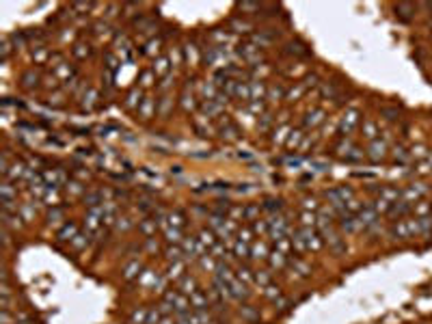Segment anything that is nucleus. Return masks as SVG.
Wrapping results in <instances>:
<instances>
[{
    "label": "nucleus",
    "mask_w": 432,
    "mask_h": 324,
    "mask_svg": "<svg viewBox=\"0 0 432 324\" xmlns=\"http://www.w3.org/2000/svg\"><path fill=\"white\" fill-rule=\"evenodd\" d=\"M37 80H39V76L35 74V71H26V74L22 76L24 87H32V84H37Z\"/></svg>",
    "instance_id": "35"
},
{
    "label": "nucleus",
    "mask_w": 432,
    "mask_h": 324,
    "mask_svg": "<svg viewBox=\"0 0 432 324\" xmlns=\"http://www.w3.org/2000/svg\"><path fill=\"white\" fill-rule=\"evenodd\" d=\"M287 231H290V223H287V218L281 216V214H272L270 220H268V236H270L274 242H279L281 238H285Z\"/></svg>",
    "instance_id": "3"
},
{
    "label": "nucleus",
    "mask_w": 432,
    "mask_h": 324,
    "mask_svg": "<svg viewBox=\"0 0 432 324\" xmlns=\"http://www.w3.org/2000/svg\"><path fill=\"white\" fill-rule=\"evenodd\" d=\"M268 255H270V251H268V246H266L264 240L251 244V257L253 259H268Z\"/></svg>",
    "instance_id": "14"
},
{
    "label": "nucleus",
    "mask_w": 432,
    "mask_h": 324,
    "mask_svg": "<svg viewBox=\"0 0 432 324\" xmlns=\"http://www.w3.org/2000/svg\"><path fill=\"white\" fill-rule=\"evenodd\" d=\"M368 152H370V158L374 162H378V160H383L385 156H387V145H385L383 141H372Z\"/></svg>",
    "instance_id": "9"
},
{
    "label": "nucleus",
    "mask_w": 432,
    "mask_h": 324,
    "mask_svg": "<svg viewBox=\"0 0 432 324\" xmlns=\"http://www.w3.org/2000/svg\"><path fill=\"white\" fill-rule=\"evenodd\" d=\"M270 279L272 277H270V272L268 270H259L257 275H255V283H259L261 288H268V285H270Z\"/></svg>",
    "instance_id": "30"
},
{
    "label": "nucleus",
    "mask_w": 432,
    "mask_h": 324,
    "mask_svg": "<svg viewBox=\"0 0 432 324\" xmlns=\"http://www.w3.org/2000/svg\"><path fill=\"white\" fill-rule=\"evenodd\" d=\"M149 272H152V270H145V275L139 277V283L145 285V288H147V285H156V283H158V277H152Z\"/></svg>",
    "instance_id": "34"
},
{
    "label": "nucleus",
    "mask_w": 432,
    "mask_h": 324,
    "mask_svg": "<svg viewBox=\"0 0 432 324\" xmlns=\"http://www.w3.org/2000/svg\"><path fill=\"white\" fill-rule=\"evenodd\" d=\"M74 54H76V58H84V56L91 54V50H89V45H84V43H76L74 45Z\"/></svg>",
    "instance_id": "33"
},
{
    "label": "nucleus",
    "mask_w": 432,
    "mask_h": 324,
    "mask_svg": "<svg viewBox=\"0 0 432 324\" xmlns=\"http://www.w3.org/2000/svg\"><path fill=\"white\" fill-rule=\"evenodd\" d=\"M242 314H244L248 320H255V318H257V314H255L253 309H248V305H246V307H242Z\"/></svg>",
    "instance_id": "42"
},
{
    "label": "nucleus",
    "mask_w": 432,
    "mask_h": 324,
    "mask_svg": "<svg viewBox=\"0 0 432 324\" xmlns=\"http://www.w3.org/2000/svg\"><path fill=\"white\" fill-rule=\"evenodd\" d=\"M235 277H238L242 283H246V285H253V283H255L253 270L246 268V266H238V268H235Z\"/></svg>",
    "instance_id": "20"
},
{
    "label": "nucleus",
    "mask_w": 432,
    "mask_h": 324,
    "mask_svg": "<svg viewBox=\"0 0 432 324\" xmlns=\"http://www.w3.org/2000/svg\"><path fill=\"white\" fill-rule=\"evenodd\" d=\"M178 290H180L184 296L191 298V294H195V292L199 290V288H197V279H195V277H182Z\"/></svg>",
    "instance_id": "10"
},
{
    "label": "nucleus",
    "mask_w": 432,
    "mask_h": 324,
    "mask_svg": "<svg viewBox=\"0 0 432 324\" xmlns=\"http://www.w3.org/2000/svg\"><path fill=\"white\" fill-rule=\"evenodd\" d=\"M413 212L417 218H426V216H432V205L428 203V201H417V203L413 205Z\"/></svg>",
    "instance_id": "23"
},
{
    "label": "nucleus",
    "mask_w": 432,
    "mask_h": 324,
    "mask_svg": "<svg viewBox=\"0 0 432 324\" xmlns=\"http://www.w3.org/2000/svg\"><path fill=\"white\" fill-rule=\"evenodd\" d=\"M324 121V110H311V113H307V117H305V126L307 128H316V126H320V123Z\"/></svg>",
    "instance_id": "18"
},
{
    "label": "nucleus",
    "mask_w": 432,
    "mask_h": 324,
    "mask_svg": "<svg viewBox=\"0 0 432 324\" xmlns=\"http://www.w3.org/2000/svg\"><path fill=\"white\" fill-rule=\"evenodd\" d=\"M257 212H259V205H251V207H246V210H244V216L255 220V214H257Z\"/></svg>",
    "instance_id": "40"
},
{
    "label": "nucleus",
    "mask_w": 432,
    "mask_h": 324,
    "mask_svg": "<svg viewBox=\"0 0 432 324\" xmlns=\"http://www.w3.org/2000/svg\"><path fill=\"white\" fill-rule=\"evenodd\" d=\"M268 262H270V268H285L287 266V255L281 251H270V255H268Z\"/></svg>",
    "instance_id": "13"
},
{
    "label": "nucleus",
    "mask_w": 432,
    "mask_h": 324,
    "mask_svg": "<svg viewBox=\"0 0 432 324\" xmlns=\"http://www.w3.org/2000/svg\"><path fill=\"white\" fill-rule=\"evenodd\" d=\"M424 194H426V186H424V184H413V186H409L407 190L402 192V197L407 199V203H411V201H415V203H417V201H422Z\"/></svg>",
    "instance_id": "6"
},
{
    "label": "nucleus",
    "mask_w": 432,
    "mask_h": 324,
    "mask_svg": "<svg viewBox=\"0 0 432 324\" xmlns=\"http://www.w3.org/2000/svg\"><path fill=\"white\" fill-rule=\"evenodd\" d=\"M191 307L195 311H201V309H210V296H208V292L204 290H197L195 294H191Z\"/></svg>",
    "instance_id": "5"
},
{
    "label": "nucleus",
    "mask_w": 432,
    "mask_h": 324,
    "mask_svg": "<svg viewBox=\"0 0 432 324\" xmlns=\"http://www.w3.org/2000/svg\"><path fill=\"white\" fill-rule=\"evenodd\" d=\"M158 324H178V322H175L171 316H165V318H162V320H160Z\"/></svg>",
    "instance_id": "45"
},
{
    "label": "nucleus",
    "mask_w": 432,
    "mask_h": 324,
    "mask_svg": "<svg viewBox=\"0 0 432 324\" xmlns=\"http://www.w3.org/2000/svg\"><path fill=\"white\" fill-rule=\"evenodd\" d=\"M143 104V91L139 89V87H134L132 91L128 93V97H126V108L128 110H139V106Z\"/></svg>",
    "instance_id": "12"
},
{
    "label": "nucleus",
    "mask_w": 432,
    "mask_h": 324,
    "mask_svg": "<svg viewBox=\"0 0 432 324\" xmlns=\"http://www.w3.org/2000/svg\"><path fill=\"white\" fill-rule=\"evenodd\" d=\"M76 236H78V229H76L74 223H65L61 229H58V238H61V240H69V242H71Z\"/></svg>",
    "instance_id": "24"
},
{
    "label": "nucleus",
    "mask_w": 432,
    "mask_h": 324,
    "mask_svg": "<svg viewBox=\"0 0 432 324\" xmlns=\"http://www.w3.org/2000/svg\"><path fill=\"white\" fill-rule=\"evenodd\" d=\"M147 318H149V309L143 307V309H139V311H134L130 320H132L134 324H136V322H139V324H147Z\"/></svg>",
    "instance_id": "28"
},
{
    "label": "nucleus",
    "mask_w": 432,
    "mask_h": 324,
    "mask_svg": "<svg viewBox=\"0 0 432 324\" xmlns=\"http://www.w3.org/2000/svg\"><path fill=\"white\" fill-rule=\"evenodd\" d=\"M9 56V39H4L2 41V58Z\"/></svg>",
    "instance_id": "43"
},
{
    "label": "nucleus",
    "mask_w": 432,
    "mask_h": 324,
    "mask_svg": "<svg viewBox=\"0 0 432 324\" xmlns=\"http://www.w3.org/2000/svg\"><path fill=\"white\" fill-rule=\"evenodd\" d=\"M184 266H186V264L182 262V259L173 262V264L167 268V279H178V281H180V279L184 277V275H182V272H184Z\"/></svg>",
    "instance_id": "22"
},
{
    "label": "nucleus",
    "mask_w": 432,
    "mask_h": 324,
    "mask_svg": "<svg viewBox=\"0 0 432 324\" xmlns=\"http://www.w3.org/2000/svg\"><path fill=\"white\" fill-rule=\"evenodd\" d=\"M160 225H162V231H165V236H167L169 242H180V240H182V229H178V227H171L169 223H165V220H160Z\"/></svg>",
    "instance_id": "17"
},
{
    "label": "nucleus",
    "mask_w": 432,
    "mask_h": 324,
    "mask_svg": "<svg viewBox=\"0 0 432 324\" xmlns=\"http://www.w3.org/2000/svg\"><path fill=\"white\" fill-rule=\"evenodd\" d=\"M165 303L169 305V309H171L173 314H178V316L188 314V309H191V298L184 296L180 290L178 292H167V294H165Z\"/></svg>",
    "instance_id": "2"
},
{
    "label": "nucleus",
    "mask_w": 432,
    "mask_h": 324,
    "mask_svg": "<svg viewBox=\"0 0 432 324\" xmlns=\"http://www.w3.org/2000/svg\"><path fill=\"white\" fill-rule=\"evenodd\" d=\"M417 223V236H430L432 233V216H426V218H415Z\"/></svg>",
    "instance_id": "19"
},
{
    "label": "nucleus",
    "mask_w": 432,
    "mask_h": 324,
    "mask_svg": "<svg viewBox=\"0 0 432 324\" xmlns=\"http://www.w3.org/2000/svg\"><path fill=\"white\" fill-rule=\"evenodd\" d=\"M139 229L143 231V236H145V238H152V236H156L158 223L152 220V218H145V220H141V223H139Z\"/></svg>",
    "instance_id": "21"
},
{
    "label": "nucleus",
    "mask_w": 432,
    "mask_h": 324,
    "mask_svg": "<svg viewBox=\"0 0 432 324\" xmlns=\"http://www.w3.org/2000/svg\"><path fill=\"white\" fill-rule=\"evenodd\" d=\"M71 244H74V246H76V249H78V251H82V249H84V246H87V244H89V236H82V233H78V236H76L74 240H71Z\"/></svg>",
    "instance_id": "36"
},
{
    "label": "nucleus",
    "mask_w": 432,
    "mask_h": 324,
    "mask_svg": "<svg viewBox=\"0 0 432 324\" xmlns=\"http://www.w3.org/2000/svg\"><path fill=\"white\" fill-rule=\"evenodd\" d=\"M357 123H359V110L350 108V110H346L344 117H342V121H339V130H342L344 134H350L352 130L357 128Z\"/></svg>",
    "instance_id": "4"
},
{
    "label": "nucleus",
    "mask_w": 432,
    "mask_h": 324,
    "mask_svg": "<svg viewBox=\"0 0 432 324\" xmlns=\"http://www.w3.org/2000/svg\"><path fill=\"white\" fill-rule=\"evenodd\" d=\"M199 242L204 244L206 251L212 249V246L218 242V240H216V231H212V229H201V231H199Z\"/></svg>",
    "instance_id": "15"
},
{
    "label": "nucleus",
    "mask_w": 432,
    "mask_h": 324,
    "mask_svg": "<svg viewBox=\"0 0 432 324\" xmlns=\"http://www.w3.org/2000/svg\"><path fill=\"white\" fill-rule=\"evenodd\" d=\"M389 233H391V238H396V240H411V238L417 236V223L415 220L400 218V220H396V223L391 225Z\"/></svg>",
    "instance_id": "1"
},
{
    "label": "nucleus",
    "mask_w": 432,
    "mask_h": 324,
    "mask_svg": "<svg viewBox=\"0 0 432 324\" xmlns=\"http://www.w3.org/2000/svg\"><path fill=\"white\" fill-rule=\"evenodd\" d=\"M277 251H281V253H285V255H287V253H290V240L281 238L279 242H277Z\"/></svg>",
    "instance_id": "39"
},
{
    "label": "nucleus",
    "mask_w": 432,
    "mask_h": 324,
    "mask_svg": "<svg viewBox=\"0 0 432 324\" xmlns=\"http://www.w3.org/2000/svg\"><path fill=\"white\" fill-rule=\"evenodd\" d=\"M430 30H432V22H430Z\"/></svg>",
    "instance_id": "46"
},
{
    "label": "nucleus",
    "mask_w": 432,
    "mask_h": 324,
    "mask_svg": "<svg viewBox=\"0 0 432 324\" xmlns=\"http://www.w3.org/2000/svg\"><path fill=\"white\" fill-rule=\"evenodd\" d=\"M152 71H154L156 76H167V74H169V58H167V56L156 58V61H154V67H152Z\"/></svg>",
    "instance_id": "25"
},
{
    "label": "nucleus",
    "mask_w": 432,
    "mask_h": 324,
    "mask_svg": "<svg viewBox=\"0 0 432 324\" xmlns=\"http://www.w3.org/2000/svg\"><path fill=\"white\" fill-rule=\"evenodd\" d=\"M394 156H396V160H400V162L407 160V152H404L402 147H396V154Z\"/></svg>",
    "instance_id": "41"
},
{
    "label": "nucleus",
    "mask_w": 432,
    "mask_h": 324,
    "mask_svg": "<svg viewBox=\"0 0 432 324\" xmlns=\"http://www.w3.org/2000/svg\"><path fill=\"white\" fill-rule=\"evenodd\" d=\"M154 80H156V74H154L152 69H145V71L141 74V80H139L141 84H139V89H149V87L154 84Z\"/></svg>",
    "instance_id": "27"
},
{
    "label": "nucleus",
    "mask_w": 432,
    "mask_h": 324,
    "mask_svg": "<svg viewBox=\"0 0 432 324\" xmlns=\"http://www.w3.org/2000/svg\"><path fill=\"white\" fill-rule=\"evenodd\" d=\"M400 194H402V192L398 190V188H394V186H387V188H383V190H381V199L389 201V203L394 205L396 201H398V197H400Z\"/></svg>",
    "instance_id": "26"
},
{
    "label": "nucleus",
    "mask_w": 432,
    "mask_h": 324,
    "mask_svg": "<svg viewBox=\"0 0 432 324\" xmlns=\"http://www.w3.org/2000/svg\"><path fill=\"white\" fill-rule=\"evenodd\" d=\"M287 52H290V54H303V56L309 54V50H307L303 43H294V41L287 43Z\"/></svg>",
    "instance_id": "31"
},
{
    "label": "nucleus",
    "mask_w": 432,
    "mask_h": 324,
    "mask_svg": "<svg viewBox=\"0 0 432 324\" xmlns=\"http://www.w3.org/2000/svg\"><path fill=\"white\" fill-rule=\"evenodd\" d=\"M430 205H432V203H430Z\"/></svg>",
    "instance_id": "47"
},
{
    "label": "nucleus",
    "mask_w": 432,
    "mask_h": 324,
    "mask_svg": "<svg viewBox=\"0 0 432 324\" xmlns=\"http://www.w3.org/2000/svg\"><path fill=\"white\" fill-rule=\"evenodd\" d=\"M303 207H305V212H316V210H318L316 197H307V199L303 201Z\"/></svg>",
    "instance_id": "38"
},
{
    "label": "nucleus",
    "mask_w": 432,
    "mask_h": 324,
    "mask_svg": "<svg viewBox=\"0 0 432 324\" xmlns=\"http://www.w3.org/2000/svg\"><path fill=\"white\" fill-rule=\"evenodd\" d=\"M300 139H303V134H300L298 130H296V132L290 134V139H287L285 145H287V147H298V145H300Z\"/></svg>",
    "instance_id": "37"
},
{
    "label": "nucleus",
    "mask_w": 432,
    "mask_h": 324,
    "mask_svg": "<svg viewBox=\"0 0 432 324\" xmlns=\"http://www.w3.org/2000/svg\"><path fill=\"white\" fill-rule=\"evenodd\" d=\"M251 229H253V233H257V236H264V233H268V220H259V218H255Z\"/></svg>",
    "instance_id": "29"
},
{
    "label": "nucleus",
    "mask_w": 432,
    "mask_h": 324,
    "mask_svg": "<svg viewBox=\"0 0 432 324\" xmlns=\"http://www.w3.org/2000/svg\"><path fill=\"white\" fill-rule=\"evenodd\" d=\"M45 54H48V52H45V50H41V48H39V52H37V63H41V61H45Z\"/></svg>",
    "instance_id": "44"
},
{
    "label": "nucleus",
    "mask_w": 432,
    "mask_h": 324,
    "mask_svg": "<svg viewBox=\"0 0 432 324\" xmlns=\"http://www.w3.org/2000/svg\"><path fill=\"white\" fill-rule=\"evenodd\" d=\"M141 270H143V264L139 262V259H132V262H128L126 268H123V279H126V281L139 279L141 277Z\"/></svg>",
    "instance_id": "8"
},
{
    "label": "nucleus",
    "mask_w": 432,
    "mask_h": 324,
    "mask_svg": "<svg viewBox=\"0 0 432 324\" xmlns=\"http://www.w3.org/2000/svg\"><path fill=\"white\" fill-rule=\"evenodd\" d=\"M154 110H156V102L152 100V97H145V100H143V104L139 106L141 119H152V117H154Z\"/></svg>",
    "instance_id": "16"
},
{
    "label": "nucleus",
    "mask_w": 432,
    "mask_h": 324,
    "mask_svg": "<svg viewBox=\"0 0 432 324\" xmlns=\"http://www.w3.org/2000/svg\"><path fill=\"white\" fill-rule=\"evenodd\" d=\"M361 132H363L365 139L372 143V141H376V136L381 134V130H378V123L374 119H365L363 126H361Z\"/></svg>",
    "instance_id": "11"
},
{
    "label": "nucleus",
    "mask_w": 432,
    "mask_h": 324,
    "mask_svg": "<svg viewBox=\"0 0 432 324\" xmlns=\"http://www.w3.org/2000/svg\"><path fill=\"white\" fill-rule=\"evenodd\" d=\"M24 175H26V166L22 164V162H17V160L11 162L9 168L4 171V177L9 179V181H17V179H22Z\"/></svg>",
    "instance_id": "7"
},
{
    "label": "nucleus",
    "mask_w": 432,
    "mask_h": 324,
    "mask_svg": "<svg viewBox=\"0 0 432 324\" xmlns=\"http://www.w3.org/2000/svg\"><path fill=\"white\" fill-rule=\"evenodd\" d=\"M182 255H184L182 246H169V249H167V257H169V259H173V262H178V259H182Z\"/></svg>",
    "instance_id": "32"
}]
</instances>
